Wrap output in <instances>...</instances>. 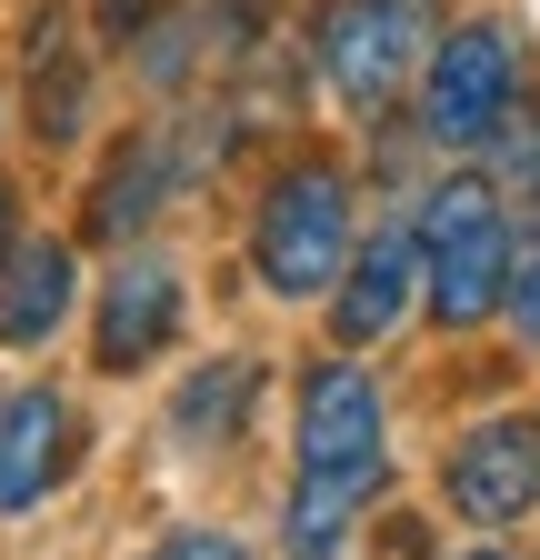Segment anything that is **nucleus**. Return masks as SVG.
I'll list each match as a JSON object with an SVG mask.
<instances>
[{
	"label": "nucleus",
	"instance_id": "obj_1",
	"mask_svg": "<svg viewBox=\"0 0 540 560\" xmlns=\"http://www.w3.org/2000/svg\"><path fill=\"white\" fill-rule=\"evenodd\" d=\"M380 480H390V410H380L371 371L320 361L301 381V480H291L281 550L291 560H341V540L371 511Z\"/></svg>",
	"mask_w": 540,
	"mask_h": 560
},
{
	"label": "nucleus",
	"instance_id": "obj_2",
	"mask_svg": "<svg viewBox=\"0 0 540 560\" xmlns=\"http://www.w3.org/2000/svg\"><path fill=\"white\" fill-rule=\"evenodd\" d=\"M351 260V171L341 161H291L270 171L250 210V270L270 301H320Z\"/></svg>",
	"mask_w": 540,
	"mask_h": 560
},
{
	"label": "nucleus",
	"instance_id": "obj_3",
	"mask_svg": "<svg viewBox=\"0 0 540 560\" xmlns=\"http://www.w3.org/2000/svg\"><path fill=\"white\" fill-rule=\"evenodd\" d=\"M411 260H421L431 320H441V330H481V320L501 311V291H510V221H501L491 180H441V190L421 200Z\"/></svg>",
	"mask_w": 540,
	"mask_h": 560
},
{
	"label": "nucleus",
	"instance_id": "obj_4",
	"mask_svg": "<svg viewBox=\"0 0 540 560\" xmlns=\"http://www.w3.org/2000/svg\"><path fill=\"white\" fill-rule=\"evenodd\" d=\"M431 40H441V0H330L320 70H330V91H341L351 120H390L400 91L421 81Z\"/></svg>",
	"mask_w": 540,
	"mask_h": 560
},
{
	"label": "nucleus",
	"instance_id": "obj_5",
	"mask_svg": "<svg viewBox=\"0 0 540 560\" xmlns=\"http://www.w3.org/2000/svg\"><path fill=\"white\" fill-rule=\"evenodd\" d=\"M520 101V50L501 21H460L421 60V140L431 151H491Z\"/></svg>",
	"mask_w": 540,
	"mask_h": 560
},
{
	"label": "nucleus",
	"instance_id": "obj_6",
	"mask_svg": "<svg viewBox=\"0 0 540 560\" xmlns=\"http://www.w3.org/2000/svg\"><path fill=\"white\" fill-rule=\"evenodd\" d=\"M441 490H450V511L470 521V530H510V521H530V501H540V410H501V420H481L450 460H441Z\"/></svg>",
	"mask_w": 540,
	"mask_h": 560
},
{
	"label": "nucleus",
	"instance_id": "obj_7",
	"mask_svg": "<svg viewBox=\"0 0 540 560\" xmlns=\"http://www.w3.org/2000/svg\"><path fill=\"white\" fill-rule=\"evenodd\" d=\"M180 340V270L171 260H120L110 280H101V320H91V361L110 371V381H130V371H151L161 350Z\"/></svg>",
	"mask_w": 540,
	"mask_h": 560
},
{
	"label": "nucleus",
	"instance_id": "obj_8",
	"mask_svg": "<svg viewBox=\"0 0 540 560\" xmlns=\"http://www.w3.org/2000/svg\"><path fill=\"white\" fill-rule=\"evenodd\" d=\"M71 460H81V420H71V400H60V390L0 400V521L31 511Z\"/></svg>",
	"mask_w": 540,
	"mask_h": 560
},
{
	"label": "nucleus",
	"instance_id": "obj_9",
	"mask_svg": "<svg viewBox=\"0 0 540 560\" xmlns=\"http://www.w3.org/2000/svg\"><path fill=\"white\" fill-rule=\"evenodd\" d=\"M421 291V260H411V231H380L361 260H341V280H330V340L341 350H371L400 330V311H411Z\"/></svg>",
	"mask_w": 540,
	"mask_h": 560
},
{
	"label": "nucleus",
	"instance_id": "obj_10",
	"mask_svg": "<svg viewBox=\"0 0 540 560\" xmlns=\"http://www.w3.org/2000/svg\"><path fill=\"white\" fill-rule=\"evenodd\" d=\"M161 200H180V171H171V140L141 130V140H120L110 171L91 180V210H81V231L91 241H141L161 221Z\"/></svg>",
	"mask_w": 540,
	"mask_h": 560
},
{
	"label": "nucleus",
	"instance_id": "obj_11",
	"mask_svg": "<svg viewBox=\"0 0 540 560\" xmlns=\"http://www.w3.org/2000/svg\"><path fill=\"white\" fill-rule=\"evenodd\" d=\"M71 291H81L71 241H21V250H0V340H11V350H40L60 320H71Z\"/></svg>",
	"mask_w": 540,
	"mask_h": 560
},
{
	"label": "nucleus",
	"instance_id": "obj_12",
	"mask_svg": "<svg viewBox=\"0 0 540 560\" xmlns=\"http://www.w3.org/2000/svg\"><path fill=\"white\" fill-rule=\"evenodd\" d=\"M250 400H260V361L221 350L211 371L180 381V400H171V441H190V451H231V441L250 431Z\"/></svg>",
	"mask_w": 540,
	"mask_h": 560
},
{
	"label": "nucleus",
	"instance_id": "obj_13",
	"mask_svg": "<svg viewBox=\"0 0 540 560\" xmlns=\"http://www.w3.org/2000/svg\"><path fill=\"white\" fill-rule=\"evenodd\" d=\"M81 120H91V60L71 50V31L50 11L40 40H31V130L60 151V140H81Z\"/></svg>",
	"mask_w": 540,
	"mask_h": 560
},
{
	"label": "nucleus",
	"instance_id": "obj_14",
	"mask_svg": "<svg viewBox=\"0 0 540 560\" xmlns=\"http://www.w3.org/2000/svg\"><path fill=\"white\" fill-rule=\"evenodd\" d=\"M501 221H530V241H540V140H530V151H510V171H501Z\"/></svg>",
	"mask_w": 540,
	"mask_h": 560
},
{
	"label": "nucleus",
	"instance_id": "obj_15",
	"mask_svg": "<svg viewBox=\"0 0 540 560\" xmlns=\"http://www.w3.org/2000/svg\"><path fill=\"white\" fill-rule=\"evenodd\" d=\"M151 21H171V0H91V31L101 40H141Z\"/></svg>",
	"mask_w": 540,
	"mask_h": 560
},
{
	"label": "nucleus",
	"instance_id": "obj_16",
	"mask_svg": "<svg viewBox=\"0 0 540 560\" xmlns=\"http://www.w3.org/2000/svg\"><path fill=\"white\" fill-rule=\"evenodd\" d=\"M501 311L520 320V340L540 350V241H530V260H510V291H501Z\"/></svg>",
	"mask_w": 540,
	"mask_h": 560
},
{
	"label": "nucleus",
	"instance_id": "obj_17",
	"mask_svg": "<svg viewBox=\"0 0 540 560\" xmlns=\"http://www.w3.org/2000/svg\"><path fill=\"white\" fill-rule=\"evenodd\" d=\"M151 560H250V550H240L231 530H180V540H161Z\"/></svg>",
	"mask_w": 540,
	"mask_h": 560
},
{
	"label": "nucleus",
	"instance_id": "obj_18",
	"mask_svg": "<svg viewBox=\"0 0 540 560\" xmlns=\"http://www.w3.org/2000/svg\"><path fill=\"white\" fill-rule=\"evenodd\" d=\"M0 250H11V190H0Z\"/></svg>",
	"mask_w": 540,
	"mask_h": 560
},
{
	"label": "nucleus",
	"instance_id": "obj_19",
	"mask_svg": "<svg viewBox=\"0 0 540 560\" xmlns=\"http://www.w3.org/2000/svg\"><path fill=\"white\" fill-rule=\"evenodd\" d=\"M470 560H510V550H470Z\"/></svg>",
	"mask_w": 540,
	"mask_h": 560
}]
</instances>
